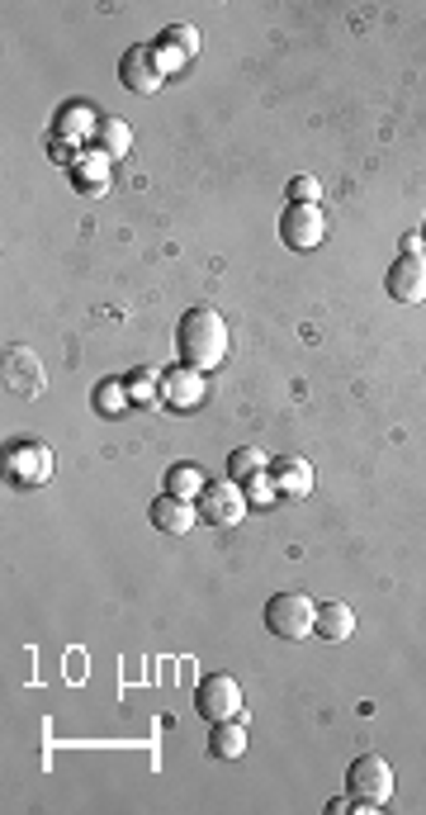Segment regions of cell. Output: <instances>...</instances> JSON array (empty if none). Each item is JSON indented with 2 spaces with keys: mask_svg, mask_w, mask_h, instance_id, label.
Wrapping results in <instances>:
<instances>
[{
  "mask_svg": "<svg viewBox=\"0 0 426 815\" xmlns=\"http://www.w3.org/2000/svg\"><path fill=\"white\" fill-rule=\"evenodd\" d=\"M175 351H181V365H190V370L209 375L223 365L228 356V323L218 308L199 304L190 308V314L181 318V328H175Z\"/></svg>",
  "mask_w": 426,
  "mask_h": 815,
  "instance_id": "obj_1",
  "label": "cell"
},
{
  "mask_svg": "<svg viewBox=\"0 0 426 815\" xmlns=\"http://www.w3.org/2000/svg\"><path fill=\"white\" fill-rule=\"evenodd\" d=\"M157 48H167V52H175V58L195 62L199 58V29H195V24H171V29H161Z\"/></svg>",
  "mask_w": 426,
  "mask_h": 815,
  "instance_id": "obj_20",
  "label": "cell"
},
{
  "mask_svg": "<svg viewBox=\"0 0 426 815\" xmlns=\"http://www.w3.org/2000/svg\"><path fill=\"white\" fill-rule=\"evenodd\" d=\"M195 706H199V716L204 721H238L242 711V688H238V678L232 673H209L204 683L195 688Z\"/></svg>",
  "mask_w": 426,
  "mask_h": 815,
  "instance_id": "obj_4",
  "label": "cell"
},
{
  "mask_svg": "<svg viewBox=\"0 0 426 815\" xmlns=\"http://www.w3.org/2000/svg\"><path fill=\"white\" fill-rule=\"evenodd\" d=\"M129 385H123V379H105L100 389H95V408H100L105 417H123L129 413Z\"/></svg>",
  "mask_w": 426,
  "mask_h": 815,
  "instance_id": "obj_23",
  "label": "cell"
},
{
  "mask_svg": "<svg viewBox=\"0 0 426 815\" xmlns=\"http://www.w3.org/2000/svg\"><path fill=\"white\" fill-rule=\"evenodd\" d=\"M266 470H270V455L260 451V446H238V451L228 455V479H238V484L256 479V474H266Z\"/></svg>",
  "mask_w": 426,
  "mask_h": 815,
  "instance_id": "obj_19",
  "label": "cell"
},
{
  "mask_svg": "<svg viewBox=\"0 0 426 815\" xmlns=\"http://www.w3.org/2000/svg\"><path fill=\"white\" fill-rule=\"evenodd\" d=\"M270 484H275V494H280V498L299 502V498H308V494H313L318 474H313L308 460H299V455H280V460L270 465Z\"/></svg>",
  "mask_w": 426,
  "mask_h": 815,
  "instance_id": "obj_11",
  "label": "cell"
},
{
  "mask_svg": "<svg viewBox=\"0 0 426 815\" xmlns=\"http://www.w3.org/2000/svg\"><path fill=\"white\" fill-rule=\"evenodd\" d=\"M209 754L223 758V764H232V758L246 754V716H238V721H214V730H209Z\"/></svg>",
  "mask_w": 426,
  "mask_h": 815,
  "instance_id": "obj_14",
  "label": "cell"
},
{
  "mask_svg": "<svg viewBox=\"0 0 426 815\" xmlns=\"http://www.w3.org/2000/svg\"><path fill=\"white\" fill-rule=\"evenodd\" d=\"M204 393H209V379L199 370H190V365H171V370H161V403L175 408V413H195L204 403Z\"/></svg>",
  "mask_w": 426,
  "mask_h": 815,
  "instance_id": "obj_9",
  "label": "cell"
},
{
  "mask_svg": "<svg viewBox=\"0 0 426 815\" xmlns=\"http://www.w3.org/2000/svg\"><path fill=\"white\" fill-rule=\"evenodd\" d=\"M147 518H153L157 532H167V536H185L190 526L199 522V512H195V502H190V498L161 494V498L153 502V512H147Z\"/></svg>",
  "mask_w": 426,
  "mask_h": 815,
  "instance_id": "obj_13",
  "label": "cell"
},
{
  "mask_svg": "<svg viewBox=\"0 0 426 815\" xmlns=\"http://www.w3.org/2000/svg\"><path fill=\"white\" fill-rule=\"evenodd\" d=\"M422 242H426V219H422Z\"/></svg>",
  "mask_w": 426,
  "mask_h": 815,
  "instance_id": "obj_27",
  "label": "cell"
},
{
  "mask_svg": "<svg viewBox=\"0 0 426 815\" xmlns=\"http://www.w3.org/2000/svg\"><path fill=\"white\" fill-rule=\"evenodd\" d=\"M5 389L10 393H24V399H34V393H44V365H38L34 351H5Z\"/></svg>",
  "mask_w": 426,
  "mask_h": 815,
  "instance_id": "obj_12",
  "label": "cell"
},
{
  "mask_svg": "<svg viewBox=\"0 0 426 815\" xmlns=\"http://www.w3.org/2000/svg\"><path fill=\"white\" fill-rule=\"evenodd\" d=\"M95 129H100V119H95L90 105H66L58 114V138L62 143H95Z\"/></svg>",
  "mask_w": 426,
  "mask_h": 815,
  "instance_id": "obj_16",
  "label": "cell"
},
{
  "mask_svg": "<svg viewBox=\"0 0 426 815\" xmlns=\"http://www.w3.org/2000/svg\"><path fill=\"white\" fill-rule=\"evenodd\" d=\"M95 153H105L109 161L129 157L133 153V129L123 124V119H100V129H95Z\"/></svg>",
  "mask_w": 426,
  "mask_h": 815,
  "instance_id": "obj_18",
  "label": "cell"
},
{
  "mask_svg": "<svg viewBox=\"0 0 426 815\" xmlns=\"http://www.w3.org/2000/svg\"><path fill=\"white\" fill-rule=\"evenodd\" d=\"M351 635H355V611L346 603H322L318 607V641L341 645V641H351Z\"/></svg>",
  "mask_w": 426,
  "mask_h": 815,
  "instance_id": "obj_17",
  "label": "cell"
},
{
  "mask_svg": "<svg viewBox=\"0 0 426 815\" xmlns=\"http://www.w3.org/2000/svg\"><path fill=\"white\" fill-rule=\"evenodd\" d=\"M318 195H322V185L313 175H294L290 181V204H318Z\"/></svg>",
  "mask_w": 426,
  "mask_h": 815,
  "instance_id": "obj_25",
  "label": "cell"
},
{
  "mask_svg": "<svg viewBox=\"0 0 426 815\" xmlns=\"http://www.w3.org/2000/svg\"><path fill=\"white\" fill-rule=\"evenodd\" d=\"M384 290H389L398 304H422L426 299V252H403L384 276Z\"/></svg>",
  "mask_w": 426,
  "mask_h": 815,
  "instance_id": "obj_10",
  "label": "cell"
},
{
  "mask_svg": "<svg viewBox=\"0 0 426 815\" xmlns=\"http://www.w3.org/2000/svg\"><path fill=\"white\" fill-rule=\"evenodd\" d=\"M266 627L280 641H308L318 635V607L304 593H275L266 603Z\"/></svg>",
  "mask_w": 426,
  "mask_h": 815,
  "instance_id": "obj_2",
  "label": "cell"
},
{
  "mask_svg": "<svg viewBox=\"0 0 426 815\" xmlns=\"http://www.w3.org/2000/svg\"><path fill=\"white\" fill-rule=\"evenodd\" d=\"M246 488L238 479H228V484H204V494H199V518L209 522V526H238L246 518Z\"/></svg>",
  "mask_w": 426,
  "mask_h": 815,
  "instance_id": "obj_7",
  "label": "cell"
},
{
  "mask_svg": "<svg viewBox=\"0 0 426 815\" xmlns=\"http://www.w3.org/2000/svg\"><path fill=\"white\" fill-rule=\"evenodd\" d=\"M280 238H284V247H290V252L322 247V242H327L322 209H318V204H290V209H284V219H280Z\"/></svg>",
  "mask_w": 426,
  "mask_h": 815,
  "instance_id": "obj_6",
  "label": "cell"
},
{
  "mask_svg": "<svg viewBox=\"0 0 426 815\" xmlns=\"http://www.w3.org/2000/svg\"><path fill=\"white\" fill-rule=\"evenodd\" d=\"M246 502H256V508H266V502H275L280 494H275V484H270V470L266 474H256V479H246Z\"/></svg>",
  "mask_w": 426,
  "mask_h": 815,
  "instance_id": "obj_24",
  "label": "cell"
},
{
  "mask_svg": "<svg viewBox=\"0 0 426 815\" xmlns=\"http://www.w3.org/2000/svg\"><path fill=\"white\" fill-rule=\"evenodd\" d=\"M72 175H76V190H81V195H105V190H109V157L95 153V147H86V153L76 157Z\"/></svg>",
  "mask_w": 426,
  "mask_h": 815,
  "instance_id": "obj_15",
  "label": "cell"
},
{
  "mask_svg": "<svg viewBox=\"0 0 426 815\" xmlns=\"http://www.w3.org/2000/svg\"><path fill=\"white\" fill-rule=\"evenodd\" d=\"M204 470L199 465H171V474H167V494H175V498H190L195 502L199 494H204Z\"/></svg>",
  "mask_w": 426,
  "mask_h": 815,
  "instance_id": "obj_21",
  "label": "cell"
},
{
  "mask_svg": "<svg viewBox=\"0 0 426 815\" xmlns=\"http://www.w3.org/2000/svg\"><path fill=\"white\" fill-rule=\"evenodd\" d=\"M422 247H426L422 233H407V238H403V252H422Z\"/></svg>",
  "mask_w": 426,
  "mask_h": 815,
  "instance_id": "obj_26",
  "label": "cell"
},
{
  "mask_svg": "<svg viewBox=\"0 0 426 815\" xmlns=\"http://www.w3.org/2000/svg\"><path fill=\"white\" fill-rule=\"evenodd\" d=\"M119 81L137 95H157L161 86H167V72L157 66V48L153 44H133L129 52H123L119 62Z\"/></svg>",
  "mask_w": 426,
  "mask_h": 815,
  "instance_id": "obj_8",
  "label": "cell"
},
{
  "mask_svg": "<svg viewBox=\"0 0 426 815\" xmlns=\"http://www.w3.org/2000/svg\"><path fill=\"white\" fill-rule=\"evenodd\" d=\"M346 792L375 801V806H389V796H393V768H389V758L361 754V758H355V764L346 768Z\"/></svg>",
  "mask_w": 426,
  "mask_h": 815,
  "instance_id": "obj_5",
  "label": "cell"
},
{
  "mask_svg": "<svg viewBox=\"0 0 426 815\" xmlns=\"http://www.w3.org/2000/svg\"><path fill=\"white\" fill-rule=\"evenodd\" d=\"M5 479L15 488H44L52 484V451L44 441H10L5 451Z\"/></svg>",
  "mask_w": 426,
  "mask_h": 815,
  "instance_id": "obj_3",
  "label": "cell"
},
{
  "mask_svg": "<svg viewBox=\"0 0 426 815\" xmlns=\"http://www.w3.org/2000/svg\"><path fill=\"white\" fill-rule=\"evenodd\" d=\"M129 399L137 408H161V370H137L129 375Z\"/></svg>",
  "mask_w": 426,
  "mask_h": 815,
  "instance_id": "obj_22",
  "label": "cell"
}]
</instances>
